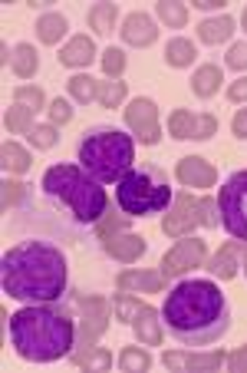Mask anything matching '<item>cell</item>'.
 I'll list each match as a JSON object with an SVG mask.
<instances>
[{"mask_svg": "<svg viewBox=\"0 0 247 373\" xmlns=\"http://www.w3.org/2000/svg\"><path fill=\"white\" fill-rule=\"evenodd\" d=\"M234 324L231 300L211 278H182L162 300V327L188 350H208Z\"/></svg>", "mask_w": 247, "mask_h": 373, "instance_id": "6da1fadb", "label": "cell"}, {"mask_svg": "<svg viewBox=\"0 0 247 373\" xmlns=\"http://www.w3.org/2000/svg\"><path fill=\"white\" fill-rule=\"evenodd\" d=\"M0 288L20 304L63 300L70 288V261L63 248L46 238H23L0 258Z\"/></svg>", "mask_w": 247, "mask_h": 373, "instance_id": "7a4b0ae2", "label": "cell"}, {"mask_svg": "<svg viewBox=\"0 0 247 373\" xmlns=\"http://www.w3.org/2000/svg\"><path fill=\"white\" fill-rule=\"evenodd\" d=\"M10 347L27 364H53L63 360L76 344V320L63 300L50 304H23L7 320Z\"/></svg>", "mask_w": 247, "mask_h": 373, "instance_id": "3957f363", "label": "cell"}, {"mask_svg": "<svg viewBox=\"0 0 247 373\" xmlns=\"http://www.w3.org/2000/svg\"><path fill=\"white\" fill-rule=\"evenodd\" d=\"M40 191L73 228L96 225L109 209L106 185L96 182L79 162H53L40 179Z\"/></svg>", "mask_w": 247, "mask_h": 373, "instance_id": "277c9868", "label": "cell"}, {"mask_svg": "<svg viewBox=\"0 0 247 373\" xmlns=\"http://www.w3.org/2000/svg\"><path fill=\"white\" fill-rule=\"evenodd\" d=\"M76 162L99 185H119L136 165V139L112 122H92L76 142Z\"/></svg>", "mask_w": 247, "mask_h": 373, "instance_id": "5b68a950", "label": "cell"}, {"mask_svg": "<svg viewBox=\"0 0 247 373\" xmlns=\"http://www.w3.org/2000/svg\"><path fill=\"white\" fill-rule=\"evenodd\" d=\"M175 191L168 172L155 162H136L116 185V205L126 219H148L172 209Z\"/></svg>", "mask_w": 247, "mask_h": 373, "instance_id": "8992f818", "label": "cell"}, {"mask_svg": "<svg viewBox=\"0 0 247 373\" xmlns=\"http://www.w3.org/2000/svg\"><path fill=\"white\" fill-rule=\"evenodd\" d=\"M218 215H221V228L228 231L234 241L247 245V169L231 172L218 191Z\"/></svg>", "mask_w": 247, "mask_h": 373, "instance_id": "52a82bcc", "label": "cell"}, {"mask_svg": "<svg viewBox=\"0 0 247 373\" xmlns=\"http://www.w3.org/2000/svg\"><path fill=\"white\" fill-rule=\"evenodd\" d=\"M128 126L138 132V139L142 142H158V126H155V106L148 100H136L132 106H128Z\"/></svg>", "mask_w": 247, "mask_h": 373, "instance_id": "ba28073f", "label": "cell"}, {"mask_svg": "<svg viewBox=\"0 0 247 373\" xmlns=\"http://www.w3.org/2000/svg\"><path fill=\"white\" fill-rule=\"evenodd\" d=\"M202 258H204V245L194 238V241H185L182 248H175L172 255H165L162 268H165V274H168V278H175V274H185L188 268H194Z\"/></svg>", "mask_w": 247, "mask_h": 373, "instance_id": "9c48e42d", "label": "cell"}, {"mask_svg": "<svg viewBox=\"0 0 247 373\" xmlns=\"http://www.w3.org/2000/svg\"><path fill=\"white\" fill-rule=\"evenodd\" d=\"M172 132L178 139H208L214 132V119L202 116L194 119L192 112H175L172 116Z\"/></svg>", "mask_w": 247, "mask_h": 373, "instance_id": "30bf717a", "label": "cell"}, {"mask_svg": "<svg viewBox=\"0 0 247 373\" xmlns=\"http://www.w3.org/2000/svg\"><path fill=\"white\" fill-rule=\"evenodd\" d=\"M122 37L132 46H148L155 40V23H152V17H146V14H132V17L126 20V27H122Z\"/></svg>", "mask_w": 247, "mask_h": 373, "instance_id": "8fae6325", "label": "cell"}, {"mask_svg": "<svg viewBox=\"0 0 247 373\" xmlns=\"http://www.w3.org/2000/svg\"><path fill=\"white\" fill-rule=\"evenodd\" d=\"M178 179H182L185 185L204 189V185L214 182V169H211L204 159H182V162H178Z\"/></svg>", "mask_w": 247, "mask_h": 373, "instance_id": "7c38bea8", "label": "cell"}, {"mask_svg": "<svg viewBox=\"0 0 247 373\" xmlns=\"http://www.w3.org/2000/svg\"><path fill=\"white\" fill-rule=\"evenodd\" d=\"M92 53H96V46H92L89 37H76L73 43L66 46L63 53H60V63L66 66H82V63H89Z\"/></svg>", "mask_w": 247, "mask_h": 373, "instance_id": "4fadbf2b", "label": "cell"}, {"mask_svg": "<svg viewBox=\"0 0 247 373\" xmlns=\"http://www.w3.org/2000/svg\"><path fill=\"white\" fill-rule=\"evenodd\" d=\"M231 30H234V20L231 17H218V20H204L198 33H202L204 43H221V40L231 37Z\"/></svg>", "mask_w": 247, "mask_h": 373, "instance_id": "5bb4252c", "label": "cell"}, {"mask_svg": "<svg viewBox=\"0 0 247 373\" xmlns=\"http://www.w3.org/2000/svg\"><path fill=\"white\" fill-rule=\"evenodd\" d=\"M106 251H109L112 258H136L138 251H146V238H136V235H128L122 238V241H116V245H106Z\"/></svg>", "mask_w": 247, "mask_h": 373, "instance_id": "9a60e30c", "label": "cell"}, {"mask_svg": "<svg viewBox=\"0 0 247 373\" xmlns=\"http://www.w3.org/2000/svg\"><path fill=\"white\" fill-rule=\"evenodd\" d=\"M241 248V241H234V245H228L224 251H221L214 261H211V274H218V278H234V251Z\"/></svg>", "mask_w": 247, "mask_h": 373, "instance_id": "2e32d148", "label": "cell"}, {"mask_svg": "<svg viewBox=\"0 0 247 373\" xmlns=\"http://www.w3.org/2000/svg\"><path fill=\"white\" fill-rule=\"evenodd\" d=\"M192 56H194V46L188 43V40H172L168 50H165V60H168L172 66H188L192 63Z\"/></svg>", "mask_w": 247, "mask_h": 373, "instance_id": "e0dca14e", "label": "cell"}, {"mask_svg": "<svg viewBox=\"0 0 247 373\" xmlns=\"http://www.w3.org/2000/svg\"><path fill=\"white\" fill-rule=\"evenodd\" d=\"M116 14H119V10L112 7V4H99V7H92L89 10V23L92 27H96V33H112V20H116Z\"/></svg>", "mask_w": 247, "mask_h": 373, "instance_id": "ac0fdd59", "label": "cell"}, {"mask_svg": "<svg viewBox=\"0 0 247 373\" xmlns=\"http://www.w3.org/2000/svg\"><path fill=\"white\" fill-rule=\"evenodd\" d=\"M218 83H221L218 70H214V66H204L202 73L192 80V86H194V93H198V96H211V93L218 90Z\"/></svg>", "mask_w": 247, "mask_h": 373, "instance_id": "d6986e66", "label": "cell"}, {"mask_svg": "<svg viewBox=\"0 0 247 373\" xmlns=\"http://www.w3.org/2000/svg\"><path fill=\"white\" fill-rule=\"evenodd\" d=\"M60 33H66V20L63 17H43L40 20V37H43L46 43H56Z\"/></svg>", "mask_w": 247, "mask_h": 373, "instance_id": "ffe728a7", "label": "cell"}, {"mask_svg": "<svg viewBox=\"0 0 247 373\" xmlns=\"http://www.w3.org/2000/svg\"><path fill=\"white\" fill-rule=\"evenodd\" d=\"M33 66H37L33 50H30V46H17V50H13V70H17L20 76H30L33 73Z\"/></svg>", "mask_w": 247, "mask_h": 373, "instance_id": "44dd1931", "label": "cell"}, {"mask_svg": "<svg viewBox=\"0 0 247 373\" xmlns=\"http://www.w3.org/2000/svg\"><path fill=\"white\" fill-rule=\"evenodd\" d=\"M70 90H73L76 100L89 103V100H92V93H96V86H92L89 76H73V80H70Z\"/></svg>", "mask_w": 247, "mask_h": 373, "instance_id": "7402d4cb", "label": "cell"}, {"mask_svg": "<svg viewBox=\"0 0 247 373\" xmlns=\"http://www.w3.org/2000/svg\"><path fill=\"white\" fill-rule=\"evenodd\" d=\"M4 159H7V169H13V172H23V169H27V155L20 152L17 146H13V142H7V146H4Z\"/></svg>", "mask_w": 247, "mask_h": 373, "instance_id": "603a6c76", "label": "cell"}, {"mask_svg": "<svg viewBox=\"0 0 247 373\" xmlns=\"http://www.w3.org/2000/svg\"><path fill=\"white\" fill-rule=\"evenodd\" d=\"M152 317H155V314H152L148 308H142V310H138V317H136V330H138V337L146 334L148 344H155V340H158V334H155L152 327H148V320H152Z\"/></svg>", "mask_w": 247, "mask_h": 373, "instance_id": "cb8c5ba5", "label": "cell"}, {"mask_svg": "<svg viewBox=\"0 0 247 373\" xmlns=\"http://www.w3.org/2000/svg\"><path fill=\"white\" fill-rule=\"evenodd\" d=\"M132 284H146L148 291H155L158 278H155V274H142V278H138V274H126V278H122V288H132Z\"/></svg>", "mask_w": 247, "mask_h": 373, "instance_id": "d4e9b609", "label": "cell"}, {"mask_svg": "<svg viewBox=\"0 0 247 373\" xmlns=\"http://www.w3.org/2000/svg\"><path fill=\"white\" fill-rule=\"evenodd\" d=\"M158 14H162L165 20H172L175 27H182V23H185V10L175 7V4H158Z\"/></svg>", "mask_w": 247, "mask_h": 373, "instance_id": "484cf974", "label": "cell"}, {"mask_svg": "<svg viewBox=\"0 0 247 373\" xmlns=\"http://www.w3.org/2000/svg\"><path fill=\"white\" fill-rule=\"evenodd\" d=\"M228 66H234V70H244V66H247V43L231 46V53H228Z\"/></svg>", "mask_w": 247, "mask_h": 373, "instance_id": "4316f807", "label": "cell"}, {"mask_svg": "<svg viewBox=\"0 0 247 373\" xmlns=\"http://www.w3.org/2000/svg\"><path fill=\"white\" fill-rule=\"evenodd\" d=\"M30 139H33V142H37L40 149H50V146H53V142H56L53 129H33V136H30Z\"/></svg>", "mask_w": 247, "mask_h": 373, "instance_id": "83f0119b", "label": "cell"}, {"mask_svg": "<svg viewBox=\"0 0 247 373\" xmlns=\"http://www.w3.org/2000/svg\"><path fill=\"white\" fill-rule=\"evenodd\" d=\"M53 119H56V122H70V119H73L70 103H66V100H56V103H53Z\"/></svg>", "mask_w": 247, "mask_h": 373, "instance_id": "f1b7e54d", "label": "cell"}, {"mask_svg": "<svg viewBox=\"0 0 247 373\" xmlns=\"http://www.w3.org/2000/svg\"><path fill=\"white\" fill-rule=\"evenodd\" d=\"M122 63H126V60H122V53L116 50V46H112L109 53H106V73H119Z\"/></svg>", "mask_w": 247, "mask_h": 373, "instance_id": "f546056e", "label": "cell"}, {"mask_svg": "<svg viewBox=\"0 0 247 373\" xmlns=\"http://www.w3.org/2000/svg\"><path fill=\"white\" fill-rule=\"evenodd\" d=\"M122 367H126V370H132V367H142V370H146V367H148V357H146V354H142V357L122 354Z\"/></svg>", "mask_w": 247, "mask_h": 373, "instance_id": "4dcf8cb0", "label": "cell"}, {"mask_svg": "<svg viewBox=\"0 0 247 373\" xmlns=\"http://www.w3.org/2000/svg\"><path fill=\"white\" fill-rule=\"evenodd\" d=\"M122 93H126V86H122V83H112V86H109V93L102 96V100H106V106H112V103H119V100H122Z\"/></svg>", "mask_w": 247, "mask_h": 373, "instance_id": "1f68e13d", "label": "cell"}, {"mask_svg": "<svg viewBox=\"0 0 247 373\" xmlns=\"http://www.w3.org/2000/svg\"><path fill=\"white\" fill-rule=\"evenodd\" d=\"M234 129H238V136H241V139H247V112H241V116H238Z\"/></svg>", "mask_w": 247, "mask_h": 373, "instance_id": "d6a6232c", "label": "cell"}, {"mask_svg": "<svg viewBox=\"0 0 247 373\" xmlns=\"http://www.w3.org/2000/svg\"><path fill=\"white\" fill-rule=\"evenodd\" d=\"M231 96H234V100H244V96H247V80H241V86H234Z\"/></svg>", "mask_w": 247, "mask_h": 373, "instance_id": "836d02e7", "label": "cell"}, {"mask_svg": "<svg viewBox=\"0 0 247 373\" xmlns=\"http://www.w3.org/2000/svg\"><path fill=\"white\" fill-rule=\"evenodd\" d=\"M194 7H202V10H214V7H221L218 0H202V4H194Z\"/></svg>", "mask_w": 247, "mask_h": 373, "instance_id": "e575fe53", "label": "cell"}, {"mask_svg": "<svg viewBox=\"0 0 247 373\" xmlns=\"http://www.w3.org/2000/svg\"><path fill=\"white\" fill-rule=\"evenodd\" d=\"M244 27H247V10H244Z\"/></svg>", "mask_w": 247, "mask_h": 373, "instance_id": "d590c367", "label": "cell"}]
</instances>
